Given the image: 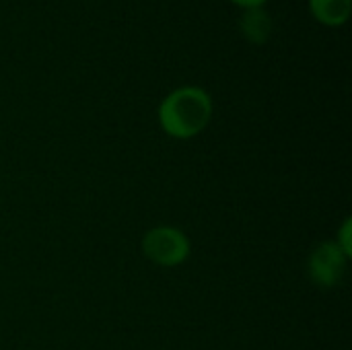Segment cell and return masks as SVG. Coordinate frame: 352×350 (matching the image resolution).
Returning a JSON list of instances; mask_svg holds the SVG:
<instances>
[{
	"label": "cell",
	"instance_id": "obj_1",
	"mask_svg": "<svg viewBox=\"0 0 352 350\" xmlns=\"http://www.w3.org/2000/svg\"><path fill=\"white\" fill-rule=\"evenodd\" d=\"M212 111L214 105L210 93L202 87L186 85L163 97L157 109V118L167 136L190 140L206 130L212 120Z\"/></svg>",
	"mask_w": 352,
	"mask_h": 350
},
{
	"label": "cell",
	"instance_id": "obj_2",
	"mask_svg": "<svg viewBox=\"0 0 352 350\" xmlns=\"http://www.w3.org/2000/svg\"><path fill=\"white\" fill-rule=\"evenodd\" d=\"M142 254L148 262L161 268L182 266L192 254L190 237L171 225H159L144 233L142 237Z\"/></svg>",
	"mask_w": 352,
	"mask_h": 350
},
{
	"label": "cell",
	"instance_id": "obj_3",
	"mask_svg": "<svg viewBox=\"0 0 352 350\" xmlns=\"http://www.w3.org/2000/svg\"><path fill=\"white\" fill-rule=\"evenodd\" d=\"M349 260L351 258L336 245V241H324L309 256V278L322 289H332L342 283Z\"/></svg>",
	"mask_w": 352,
	"mask_h": 350
},
{
	"label": "cell",
	"instance_id": "obj_4",
	"mask_svg": "<svg viewBox=\"0 0 352 350\" xmlns=\"http://www.w3.org/2000/svg\"><path fill=\"white\" fill-rule=\"evenodd\" d=\"M239 29L250 43L264 45L272 35V17L266 12L264 6L243 8L239 17Z\"/></svg>",
	"mask_w": 352,
	"mask_h": 350
},
{
	"label": "cell",
	"instance_id": "obj_5",
	"mask_svg": "<svg viewBox=\"0 0 352 350\" xmlns=\"http://www.w3.org/2000/svg\"><path fill=\"white\" fill-rule=\"evenodd\" d=\"M314 19L326 27H342L351 19L352 0H309Z\"/></svg>",
	"mask_w": 352,
	"mask_h": 350
},
{
	"label": "cell",
	"instance_id": "obj_6",
	"mask_svg": "<svg viewBox=\"0 0 352 350\" xmlns=\"http://www.w3.org/2000/svg\"><path fill=\"white\" fill-rule=\"evenodd\" d=\"M336 245L349 256L352 258V221L351 219H344L342 227L338 229V235H336Z\"/></svg>",
	"mask_w": 352,
	"mask_h": 350
},
{
	"label": "cell",
	"instance_id": "obj_7",
	"mask_svg": "<svg viewBox=\"0 0 352 350\" xmlns=\"http://www.w3.org/2000/svg\"><path fill=\"white\" fill-rule=\"evenodd\" d=\"M229 2H233L241 8H256V6H264L268 0H229Z\"/></svg>",
	"mask_w": 352,
	"mask_h": 350
}]
</instances>
